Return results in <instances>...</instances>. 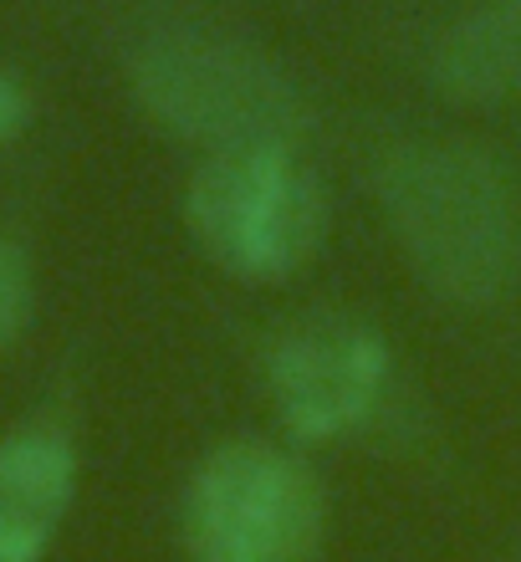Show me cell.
Listing matches in <instances>:
<instances>
[{"mask_svg":"<svg viewBox=\"0 0 521 562\" xmlns=\"http://www.w3.org/2000/svg\"><path fill=\"white\" fill-rule=\"evenodd\" d=\"M378 205L415 277L450 307H491L521 271V210L507 169L476 144H399Z\"/></svg>","mask_w":521,"mask_h":562,"instance_id":"cell-1","label":"cell"},{"mask_svg":"<svg viewBox=\"0 0 521 562\" xmlns=\"http://www.w3.org/2000/svg\"><path fill=\"white\" fill-rule=\"evenodd\" d=\"M138 113L200 154L297 148L307 98L276 57L220 31H159L128 57Z\"/></svg>","mask_w":521,"mask_h":562,"instance_id":"cell-2","label":"cell"},{"mask_svg":"<svg viewBox=\"0 0 521 562\" xmlns=\"http://www.w3.org/2000/svg\"><path fill=\"white\" fill-rule=\"evenodd\" d=\"M184 225L236 281H286L328 236V184L297 148L205 154L184 184Z\"/></svg>","mask_w":521,"mask_h":562,"instance_id":"cell-3","label":"cell"},{"mask_svg":"<svg viewBox=\"0 0 521 562\" xmlns=\"http://www.w3.org/2000/svg\"><path fill=\"white\" fill-rule=\"evenodd\" d=\"M179 527L194 562H317L328 491L282 445L225 440L194 465Z\"/></svg>","mask_w":521,"mask_h":562,"instance_id":"cell-4","label":"cell"},{"mask_svg":"<svg viewBox=\"0 0 521 562\" xmlns=\"http://www.w3.org/2000/svg\"><path fill=\"white\" fill-rule=\"evenodd\" d=\"M267 389L297 440L332 445L363 435L394 394V358L369 323L313 312L286 323L267 348Z\"/></svg>","mask_w":521,"mask_h":562,"instance_id":"cell-5","label":"cell"},{"mask_svg":"<svg viewBox=\"0 0 521 562\" xmlns=\"http://www.w3.org/2000/svg\"><path fill=\"white\" fill-rule=\"evenodd\" d=\"M77 502V445L57 425L0 440V562H42Z\"/></svg>","mask_w":521,"mask_h":562,"instance_id":"cell-6","label":"cell"},{"mask_svg":"<svg viewBox=\"0 0 521 562\" xmlns=\"http://www.w3.org/2000/svg\"><path fill=\"white\" fill-rule=\"evenodd\" d=\"M430 88L450 103H507L521 92V0H480L430 46Z\"/></svg>","mask_w":521,"mask_h":562,"instance_id":"cell-7","label":"cell"},{"mask_svg":"<svg viewBox=\"0 0 521 562\" xmlns=\"http://www.w3.org/2000/svg\"><path fill=\"white\" fill-rule=\"evenodd\" d=\"M36 307V277H31V256L15 236H0V348H11L31 323Z\"/></svg>","mask_w":521,"mask_h":562,"instance_id":"cell-8","label":"cell"},{"mask_svg":"<svg viewBox=\"0 0 521 562\" xmlns=\"http://www.w3.org/2000/svg\"><path fill=\"white\" fill-rule=\"evenodd\" d=\"M31 123V92L15 72H0V148L15 144L21 128Z\"/></svg>","mask_w":521,"mask_h":562,"instance_id":"cell-9","label":"cell"}]
</instances>
